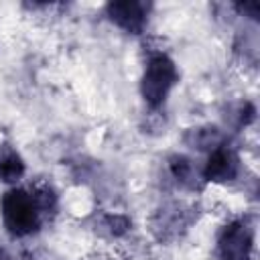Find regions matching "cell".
Instances as JSON below:
<instances>
[{
    "label": "cell",
    "mask_w": 260,
    "mask_h": 260,
    "mask_svg": "<svg viewBox=\"0 0 260 260\" xmlns=\"http://www.w3.org/2000/svg\"><path fill=\"white\" fill-rule=\"evenodd\" d=\"M179 83V69L167 53H154L148 57L142 77H140V95L148 108H160L169 93Z\"/></svg>",
    "instance_id": "2"
},
{
    "label": "cell",
    "mask_w": 260,
    "mask_h": 260,
    "mask_svg": "<svg viewBox=\"0 0 260 260\" xmlns=\"http://www.w3.org/2000/svg\"><path fill=\"white\" fill-rule=\"evenodd\" d=\"M150 4L138 0H118L106 4V16L122 30L130 35H140L148 22Z\"/></svg>",
    "instance_id": "4"
},
{
    "label": "cell",
    "mask_w": 260,
    "mask_h": 260,
    "mask_svg": "<svg viewBox=\"0 0 260 260\" xmlns=\"http://www.w3.org/2000/svg\"><path fill=\"white\" fill-rule=\"evenodd\" d=\"M169 173L179 185L189 187V189H195L197 183L203 181V177L197 171V167L193 165V160L183 154H175L169 158Z\"/></svg>",
    "instance_id": "7"
},
{
    "label": "cell",
    "mask_w": 260,
    "mask_h": 260,
    "mask_svg": "<svg viewBox=\"0 0 260 260\" xmlns=\"http://www.w3.org/2000/svg\"><path fill=\"white\" fill-rule=\"evenodd\" d=\"M0 213L6 232L14 238H26L39 232L43 221V211L28 189L12 187L0 199Z\"/></svg>",
    "instance_id": "1"
},
{
    "label": "cell",
    "mask_w": 260,
    "mask_h": 260,
    "mask_svg": "<svg viewBox=\"0 0 260 260\" xmlns=\"http://www.w3.org/2000/svg\"><path fill=\"white\" fill-rule=\"evenodd\" d=\"M185 142L191 144L197 150H213L219 144H223V136L217 128L213 126H205V128H193L187 132Z\"/></svg>",
    "instance_id": "8"
},
{
    "label": "cell",
    "mask_w": 260,
    "mask_h": 260,
    "mask_svg": "<svg viewBox=\"0 0 260 260\" xmlns=\"http://www.w3.org/2000/svg\"><path fill=\"white\" fill-rule=\"evenodd\" d=\"M0 260H12V258H10V254H8L2 246H0Z\"/></svg>",
    "instance_id": "11"
},
{
    "label": "cell",
    "mask_w": 260,
    "mask_h": 260,
    "mask_svg": "<svg viewBox=\"0 0 260 260\" xmlns=\"http://www.w3.org/2000/svg\"><path fill=\"white\" fill-rule=\"evenodd\" d=\"M236 8H238V10H242V12H246V14H250V18H258V4H256V2L238 4Z\"/></svg>",
    "instance_id": "10"
},
{
    "label": "cell",
    "mask_w": 260,
    "mask_h": 260,
    "mask_svg": "<svg viewBox=\"0 0 260 260\" xmlns=\"http://www.w3.org/2000/svg\"><path fill=\"white\" fill-rule=\"evenodd\" d=\"M217 252L221 260H252L254 228L246 219L230 221L217 238Z\"/></svg>",
    "instance_id": "3"
},
{
    "label": "cell",
    "mask_w": 260,
    "mask_h": 260,
    "mask_svg": "<svg viewBox=\"0 0 260 260\" xmlns=\"http://www.w3.org/2000/svg\"><path fill=\"white\" fill-rule=\"evenodd\" d=\"M104 228H108V232L112 236H122L124 232H128L130 221H128L126 215H108L104 219Z\"/></svg>",
    "instance_id": "9"
},
{
    "label": "cell",
    "mask_w": 260,
    "mask_h": 260,
    "mask_svg": "<svg viewBox=\"0 0 260 260\" xmlns=\"http://www.w3.org/2000/svg\"><path fill=\"white\" fill-rule=\"evenodd\" d=\"M26 173V165L18 150L10 144H0V181L18 183Z\"/></svg>",
    "instance_id": "6"
},
{
    "label": "cell",
    "mask_w": 260,
    "mask_h": 260,
    "mask_svg": "<svg viewBox=\"0 0 260 260\" xmlns=\"http://www.w3.org/2000/svg\"><path fill=\"white\" fill-rule=\"evenodd\" d=\"M240 175V158L234 152V148H230L225 142L219 144L217 148L209 150V156L201 169V177L203 181H211V183H232L236 181Z\"/></svg>",
    "instance_id": "5"
}]
</instances>
